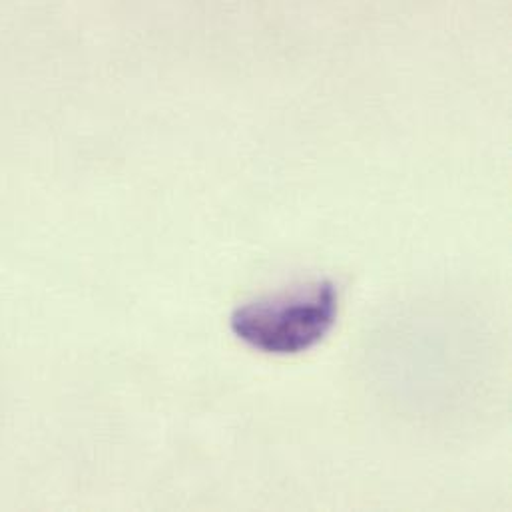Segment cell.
<instances>
[{
	"mask_svg": "<svg viewBox=\"0 0 512 512\" xmlns=\"http://www.w3.org/2000/svg\"><path fill=\"white\" fill-rule=\"evenodd\" d=\"M339 293L313 281L238 307L230 327L238 339L267 355H297L315 347L335 325Z\"/></svg>",
	"mask_w": 512,
	"mask_h": 512,
	"instance_id": "obj_1",
	"label": "cell"
}]
</instances>
